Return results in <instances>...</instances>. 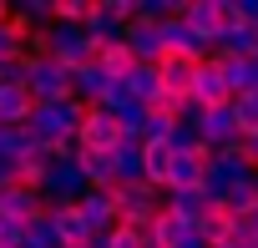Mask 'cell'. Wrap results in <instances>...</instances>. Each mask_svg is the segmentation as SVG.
I'll return each instance as SVG.
<instances>
[{"instance_id": "6da1fadb", "label": "cell", "mask_w": 258, "mask_h": 248, "mask_svg": "<svg viewBox=\"0 0 258 248\" xmlns=\"http://www.w3.org/2000/svg\"><path fill=\"white\" fill-rule=\"evenodd\" d=\"M86 111H91V106H81L76 96H71V101H36V111H31V121H26V132H31L41 147L76 142V137H81Z\"/></svg>"}, {"instance_id": "7a4b0ae2", "label": "cell", "mask_w": 258, "mask_h": 248, "mask_svg": "<svg viewBox=\"0 0 258 248\" xmlns=\"http://www.w3.org/2000/svg\"><path fill=\"white\" fill-rule=\"evenodd\" d=\"M111 203H116V218H121V228H137V233H147L152 228V218L162 213V193L157 188H147V182H116L111 188Z\"/></svg>"}, {"instance_id": "3957f363", "label": "cell", "mask_w": 258, "mask_h": 248, "mask_svg": "<svg viewBox=\"0 0 258 248\" xmlns=\"http://www.w3.org/2000/svg\"><path fill=\"white\" fill-rule=\"evenodd\" d=\"M198 137H203L208 157H218V152H243V127H238V116H233V101H228V106H203Z\"/></svg>"}, {"instance_id": "277c9868", "label": "cell", "mask_w": 258, "mask_h": 248, "mask_svg": "<svg viewBox=\"0 0 258 248\" xmlns=\"http://www.w3.org/2000/svg\"><path fill=\"white\" fill-rule=\"evenodd\" d=\"M86 193H91V182H86V172L76 167V157H71V162H56V167L46 172V188H41L46 208H76Z\"/></svg>"}, {"instance_id": "5b68a950", "label": "cell", "mask_w": 258, "mask_h": 248, "mask_svg": "<svg viewBox=\"0 0 258 248\" xmlns=\"http://www.w3.org/2000/svg\"><path fill=\"white\" fill-rule=\"evenodd\" d=\"M213 51H218V36L223 31H233L238 26V16H233V0H187V16H182Z\"/></svg>"}, {"instance_id": "8992f818", "label": "cell", "mask_w": 258, "mask_h": 248, "mask_svg": "<svg viewBox=\"0 0 258 248\" xmlns=\"http://www.w3.org/2000/svg\"><path fill=\"white\" fill-rule=\"evenodd\" d=\"M26 91L36 96V101H71V71L61 66V61H51V56H31V71H26Z\"/></svg>"}, {"instance_id": "52a82bcc", "label": "cell", "mask_w": 258, "mask_h": 248, "mask_svg": "<svg viewBox=\"0 0 258 248\" xmlns=\"http://www.w3.org/2000/svg\"><path fill=\"white\" fill-rule=\"evenodd\" d=\"M243 177H253V167H248V157H243V152H218V157H208V177H203L208 203H223Z\"/></svg>"}, {"instance_id": "ba28073f", "label": "cell", "mask_w": 258, "mask_h": 248, "mask_svg": "<svg viewBox=\"0 0 258 248\" xmlns=\"http://www.w3.org/2000/svg\"><path fill=\"white\" fill-rule=\"evenodd\" d=\"M121 137H126V132H121V121H116L111 111L91 106V111H86V121H81V137H76V142H81L86 152H116V147H121Z\"/></svg>"}, {"instance_id": "9c48e42d", "label": "cell", "mask_w": 258, "mask_h": 248, "mask_svg": "<svg viewBox=\"0 0 258 248\" xmlns=\"http://www.w3.org/2000/svg\"><path fill=\"white\" fill-rule=\"evenodd\" d=\"M76 213H81V223L91 228V238H106V233H116V228H121L116 203H111V188H91V193L76 203Z\"/></svg>"}, {"instance_id": "30bf717a", "label": "cell", "mask_w": 258, "mask_h": 248, "mask_svg": "<svg viewBox=\"0 0 258 248\" xmlns=\"http://www.w3.org/2000/svg\"><path fill=\"white\" fill-rule=\"evenodd\" d=\"M86 36H91L96 51H111V46L126 41V21L116 16L111 0H96V6H91V16H86Z\"/></svg>"}, {"instance_id": "8fae6325", "label": "cell", "mask_w": 258, "mask_h": 248, "mask_svg": "<svg viewBox=\"0 0 258 248\" xmlns=\"http://www.w3.org/2000/svg\"><path fill=\"white\" fill-rule=\"evenodd\" d=\"M46 213V198L36 188H21V182H6L0 188V218H11V223H31Z\"/></svg>"}, {"instance_id": "7c38bea8", "label": "cell", "mask_w": 258, "mask_h": 248, "mask_svg": "<svg viewBox=\"0 0 258 248\" xmlns=\"http://www.w3.org/2000/svg\"><path fill=\"white\" fill-rule=\"evenodd\" d=\"M126 51H132L137 61L162 66V56H167V46H162V21H132V26H126Z\"/></svg>"}, {"instance_id": "4fadbf2b", "label": "cell", "mask_w": 258, "mask_h": 248, "mask_svg": "<svg viewBox=\"0 0 258 248\" xmlns=\"http://www.w3.org/2000/svg\"><path fill=\"white\" fill-rule=\"evenodd\" d=\"M192 101H198V106H228V101H233V91H228V81H223V66H218V61H198Z\"/></svg>"}, {"instance_id": "5bb4252c", "label": "cell", "mask_w": 258, "mask_h": 248, "mask_svg": "<svg viewBox=\"0 0 258 248\" xmlns=\"http://www.w3.org/2000/svg\"><path fill=\"white\" fill-rule=\"evenodd\" d=\"M51 167H56V147H41V142H36V147H31V152H26L21 162H16V182H21V188H36V193H41V188H46V172H51Z\"/></svg>"}, {"instance_id": "9a60e30c", "label": "cell", "mask_w": 258, "mask_h": 248, "mask_svg": "<svg viewBox=\"0 0 258 248\" xmlns=\"http://www.w3.org/2000/svg\"><path fill=\"white\" fill-rule=\"evenodd\" d=\"M31 111H36V96L26 86H6L0 81V127H26Z\"/></svg>"}, {"instance_id": "2e32d148", "label": "cell", "mask_w": 258, "mask_h": 248, "mask_svg": "<svg viewBox=\"0 0 258 248\" xmlns=\"http://www.w3.org/2000/svg\"><path fill=\"white\" fill-rule=\"evenodd\" d=\"M192 81H198L192 56H162V91L167 96H192Z\"/></svg>"}, {"instance_id": "e0dca14e", "label": "cell", "mask_w": 258, "mask_h": 248, "mask_svg": "<svg viewBox=\"0 0 258 248\" xmlns=\"http://www.w3.org/2000/svg\"><path fill=\"white\" fill-rule=\"evenodd\" d=\"M162 198H167V213H172V218H182L187 228H198V223L208 218V208H213L203 188H182V193H162Z\"/></svg>"}, {"instance_id": "ac0fdd59", "label": "cell", "mask_w": 258, "mask_h": 248, "mask_svg": "<svg viewBox=\"0 0 258 248\" xmlns=\"http://www.w3.org/2000/svg\"><path fill=\"white\" fill-rule=\"evenodd\" d=\"M142 152H147V137H121V147L111 152L116 182H147L142 177Z\"/></svg>"}, {"instance_id": "d6986e66", "label": "cell", "mask_w": 258, "mask_h": 248, "mask_svg": "<svg viewBox=\"0 0 258 248\" xmlns=\"http://www.w3.org/2000/svg\"><path fill=\"white\" fill-rule=\"evenodd\" d=\"M106 86H111V76H106L96 61H91V66H81V71H71V96H76L81 106H96Z\"/></svg>"}, {"instance_id": "ffe728a7", "label": "cell", "mask_w": 258, "mask_h": 248, "mask_svg": "<svg viewBox=\"0 0 258 248\" xmlns=\"http://www.w3.org/2000/svg\"><path fill=\"white\" fill-rule=\"evenodd\" d=\"M142 177H147V188L167 193V177H172V147H167V142H147V152H142Z\"/></svg>"}, {"instance_id": "44dd1931", "label": "cell", "mask_w": 258, "mask_h": 248, "mask_svg": "<svg viewBox=\"0 0 258 248\" xmlns=\"http://www.w3.org/2000/svg\"><path fill=\"white\" fill-rule=\"evenodd\" d=\"M187 233H192V228H187L182 218H172V213H167V203H162V213H157V218H152V228H147V243H152V248H182V243H187Z\"/></svg>"}, {"instance_id": "7402d4cb", "label": "cell", "mask_w": 258, "mask_h": 248, "mask_svg": "<svg viewBox=\"0 0 258 248\" xmlns=\"http://www.w3.org/2000/svg\"><path fill=\"white\" fill-rule=\"evenodd\" d=\"M192 233H198L208 248H223V243H233V213H228L223 203H213V208H208V218H203Z\"/></svg>"}, {"instance_id": "603a6c76", "label": "cell", "mask_w": 258, "mask_h": 248, "mask_svg": "<svg viewBox=\"0 0 258 248\" xmlns=\"http://www.w3.org/2000/svg\"><path fill=\"white\" fill-rule=\"evenodd\" d=\"M213 56H238V61H253V56H258V26H233V31H223Z\"/></svg>"}, {"instance_id": "cb8c5ba5", "label": "cell", "mask_w": 258, "mask_h": 248, "mask_svg": "<svg viewBox=\"0 0 258 248\" xmlns=\"http://www.w3.org/2000/svg\"><path fill=\"white\" fill-rule=\"evenodd\" d=\"M46 213H51V223H56V233H61L66 248H86V243H91V228L81 223L76 208H46Z\"/></svg>"}, {"instance_id": "d4e9b609", "label": "cell", "mask_w": 258, "mask_h": 248, "mask_svg": "<svg viewBox=\"0 0 258 248\" xmlns=\"http://www.w3.org/2000/svg\"><path fill=\"white\" fill-rule=\"evenodd\" d=\"M31 56V31L11 16V21H0V66L6 61H26Z\"/></svg>"}, {"instance_id": "484cf974", "label": "cell", "mask_w": 258, "mask_h": 248, "mask_svg": "<svg viewBox=\"0 0 258 248\" xmlns=\"http://www.w3.org/2000/svg\"><path fill=\"white\" fill-rule=\"evenodd\" d=\"M11 16H16L26 31H51V26H56V0H16Z\"/></svg>"}, {"instance_id": "4316f807", "label": "cell", "mask_w": 258, "mask_h": 248, "mask_svg": "<svg viewBox=\"0 0 258 248\" xmlns=\"http://www.w3.org/2000/svg\"><path fill=\"white\" fill-rule=\"evenodd\" d=\"M126 86H132V96H137V101H147V106H152V101L162 96V66L137 61V66H132V76H126Z\"/></svg>"}, {"instance_id": "83f0119b", "label": "cell", "mask_w": 258, "mask_h": 248, "mask_svg": "<svg viewBox=\"0 0 258 248\" xmlns=\"http://www.w3.org/2000/svg\"><path fill=\"white\" fill-rule=\"evenodd\" d=\"M76 167L86 172L91 188H116V167H111V152H76Z\"/></svg>"}, {"instance_id": "f1b7e54d", "label": "cell", "mask_w": 258, "mask_h": 248, "mask_svg": "<svg viewBox=\"0 0 258 248\" xmlns=\"http://www.w3.org/2000/svg\"><path fill=\"white\" fill-rule=\"evenodd\" d=\"M213 61L223 66V81H228V91H233V96H248V91L258 86L253 61H238V56H213Z\"/></svg>"}, {"instance_id": "f546056e", "label": "cell", "mask_w": 258, "mask_h": 248, "mask_svg": "<svg viewBox=\"0 0 258 248\" xmlns=\"http://www.w3.org/2000/svg\"><path fill=\"white\" fill-rule=\"evenodd\" d=\"M223 208L233 213V218H248V213H258V172L253 177H243L228 198H223Z\"/></svg>"}, {"instance_id": "4dcf8cb0", "label": "cell", "mask_w": 258, "mask_h": 248, "mask_svg": "<svg viewBox=\"0 0 258 248\" xmlns=\"http://www.w3.org/2000/svg\"><path fill=\"white\" fill-rule=\"evenodd\" d=\"M21 248H66L61 233H56V223H51V213H41V218L26 223V243Z\"/></svg>"}, {"instance_id": "1f68e13d", "label": "cell", "mask_w": 258, "mask_h": 248, "mask_svg": "<svg viewBox=\"0 0 258 248\" xmlns=\"http://www.w3.org/2000/svg\"><path fill=\"white\" fill-rule=\"evenodd\" d=\"M172 132H177V116L147 106V127H142V137H147V142H172Z\"/></svg>"}, {"instance_id": "d6a6232c", "label": "cell", "mask_w": 258, "mask_h": 248, "mask_svg": "<svg viewBox=\"0 0 258 248\" xmlns=\"http://www.w3.org/2000/svg\"><path fill=\"white\" fill-rule=\"evenodd\" d=\"M233 116H238L243 132H258V86H253L248 96H233Z\"/></svg>"}, {"instance_id": "836d02e7", "label": "cell", "mask_w": 258, "mask_h": 248, "mask_svg": "<svg viewBox=\"0 0 258 248\" xmlns=\"http://www.w3.org/2000/svg\"><path fill=\"white\" fill-rule=\"evenodd\" d=\"M106 243L111 248H152L147 233H137V228H116V233H106Z\"/></svg>"}, {"instance_id": "e575fe53", "label": "cell", "mask_w": 258, "mask_h": 248, "mask_svg": "<svg viewBox=\"0 0 258 248\" xmlns=\"http://www.w3.org/2000/svg\"><path fill=\"white\" fill-rule=\"evenodd\" d=\"M243 157H248V167L258 172V132H243Z\"/></svg>"}, {"instance_id": "d590c367", "label": "cell", "mask_w": 258, "mask_h": 248, "mask_svg": "<svg viewBox=\"0 0 258 248\" xmlns=\"http://www.w3.org/2000/svg\"><path fill=\"white\" fill-rule=\"evenodd\" d=\"M223 248H253V243H243V238H233V243H223Z\"/></svg>"}, {"instance_id": "8d00e7d4", "label": "cell", "mask_w": 258, "mask_h": 248, "mask_svg": "<svg viewBox=\"0 0 258 248\" xmlns=\"http://www.w3.org/2000/svg\"><path fill=\"white\" fill-rule=\"evenodd\" d=\"M0 21H11V6H6V0H0Z\"/></svg>"}, {"instance_id": "74e56055", "label": "cell", "mask_w": 258, "mask_h": 248, "mask_svg": "<svg viewBox=\"0 0 258 248\" xmlns=\"http://www.w3.org/2000/svg\"><path fill=\"white\" fill-rule=\"evenodd\" d=\"M0 248H16V243H0Z\"/></svg>"}]
</instances>
